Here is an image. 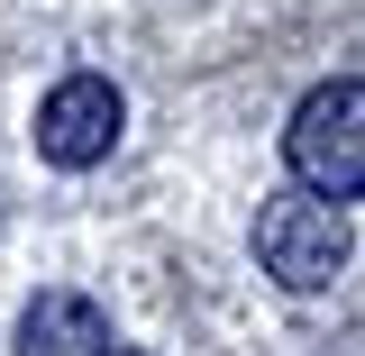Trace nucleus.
I'll return each mask as SVG.
<instances>
[{
	"label": "nucleus",
	"instance_id": "obj_1",
	"mask_svg": "<svg viewBox=\"0 0 365 356\" xmlns=\"http://www.w3.org/2000/svg\"><path fill=\"white\" fill-rule=\"evenodd\" d=\"M283 156H292L302 192L338 201V210L365 201V83L356 73L302 91V110H292V128H283Z\"/></svg>",
	"mask_w": 365,
	"mask_h": 356
},
{
	"label": "nucleus",
	"instance_id": "obj_2",
	"mask_svg": "<svg viewBox=\"0 0 365 356\" xmlns=\"http://www.w3.org/2000/svg\"><path fill=\"white\" fill-rule=\"evenodd\" d=\"M347 210L338 201H319V192H274L265 210H256V265L283 283V293H329L338 265H347Z\"/></svg>",
	"mask_w": 365,
	"mask_h": 356
},
{
	"label": "nucleus",
	"instance_id": "obj_3",
	"mask_svg": "<svg viewBox=\"0 0 365 356\" xmlns=\"http://www.w3.org/2000/svg\"><path fill=\"white\" fill-rule=\"evenodd\" d=\"M119 128H128V101H119V83H101V73H64V83L37 101V156L64 165V174L101 165V156L119 146Z\"/></svg>",
	"mask_w": 365,
	"mask_h": 356
},
{
	"label": "nucleus",
	"instance_id": "obj_4",
	"mask_svg": "<svg viewBox=\"0 0 365 356\" xmlns=\"http://www.w3.org/2000/svg\"><path fill=\"white\" fill-rule=\"evenodd\" d=\"M110 347V320L91 293H37L28 311H19V356H101Z\"/></svg>",
	"mask_w": 365,
	"mask_h": 356
},
{
	"label": "nucleus",
	"instance_id": "obj_5",
	"mask_svg": "<svg viewBox=\"0 0 365 356\" xmlns=\"http://www.w3.org/2000/svg\"><path fill=\"white\" fill-rule=\"evenodd\" d=\"M101 356H146V347H101Z\"/></svg>",
	"mask_w": 365,
	"mask_h": 356
}]
</instances>
